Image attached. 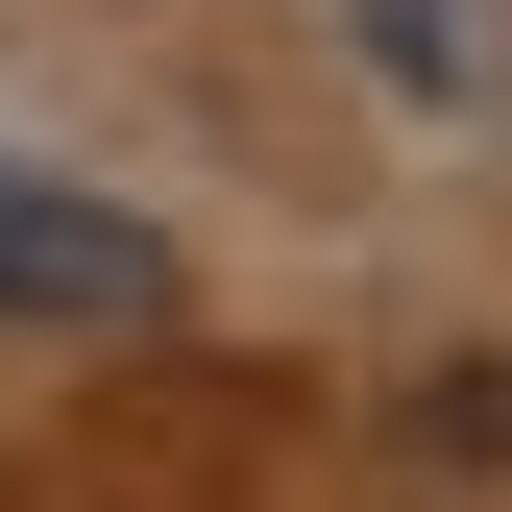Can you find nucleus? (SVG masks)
<instances>
[{
    "mask_svg": "<svg viewBox=\"0 0 512 512\" xmlns=\"http://www.w3.org/2000/svg\"><path fill=\"white\" fill-rule=\"evenodd\" d=\"M0 317L25 342H122V317H171V244L122 196H74V171H0Z\"/></svg>",
    "mask_w": 512,
    "mask_h": 512,
    "instance_id": "nucleus-1",
    "label": "nucleus"
}]
</instances>
